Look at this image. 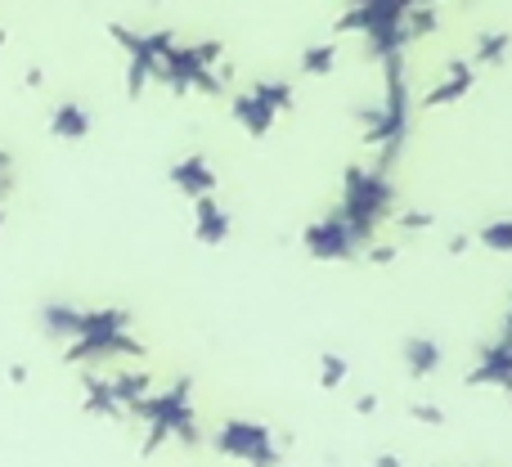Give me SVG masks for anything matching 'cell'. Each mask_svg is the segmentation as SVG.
Listing matches in <instances>:
<instances>
[{
    "label": "cell",
    "instance_id": "6",
    "mask_svg": "<svg viewBox=\"0 0 512 467\" xmlns=\"http://www.w3.org/2000/svg\"><path fill=\"white\" fill-rule=\"evenodd\" d=\"M301 243H306V252L315 256V261H346V256L360 247V238L351 234V225L342 221V216H324V221L306 225V234H301Z\"/></svg>",
    "mask_w": 512,
    "mask_h": 467
},
{
    "label": "cell",
    "instance_id": "15",
    "mask_svg": "<svg viewBox=\"0 0 512 467\" xmlns=\"http://www.w3.org/2000/svg\"><path fill=\"white\" fill-rule=\"evenodd\" d=\"M113 378V391H117V400H122V409H126V418H131V405L135 400H144L153 391V378L144 369H122V373H108Z\"/></svg>",
    "mask_w": 512,
    "mask_h": 467
},
{
    "label": "cell",
    "instance_id": "28",
    "mask_svg": "<svg viewBox=\"0 0 512 467\" xmlns=\"http://www.w3.org/2000/svg\"><path fill=\"white\" fill-rule=\"evenodd\" d=\"M373 467H400V459H396V454H378V459H373Z\"/></svg>",
    "mask_w": 512,
    "mask_h": 467
},
{
    "label": "cell",
    "instance_id": "12",
    "mask_svg": "<svg viewBox=\"0 0 512 467\" xmlns=\"http://www.w3.org/2000/svg\"><path fill=\"white\" fill-rule=\"evenodd\" d=\"M77 301H63V297H54V301H45L41 306V328H45V337H54V342H68L72 333H77Z\"/></svg>",
    "mask_w": 512,
    "mask_h": 467
},
{
    "label": "cell",
    "instance_id": "11",
    "mask_svg": "<svg viewBox=\"0 0 512 467\" xmlns=\"http://www.w3.org/2000/svg\"><path fill=\"white\" fill-rule=\"evenodd\" d=\"M274 117H279V113H274V108L265 104L261 95H252V90H248V95L234 99V122H239L243 131L252 135V140H265V135H270Z\"/></svg>",
    "mask_w": 512,
    "mask_h": 467
},
{
    "label": "cell",
    "instance_id": "30",
    "mask_svg": "<svg viewBox=\"0 0 512 467\" xmlns=\"http://www.w3.org/2000/svg\"><path fill=\"white\" fill-rule=\"evenodd\" d=\"M0 230H5V198H0Z\"/></svg>",
    "mask_w": 512,
    "mask_h": 467
},
{
    "label": "cell",
    "instance_id": "23",
    "mask_svg": "<svg viewBox=\"0 0 512 467\" xmlns=\"http://www.w3.org/2000/svg\"><path fill=\"white\" fill-rule=\"evenodd\" d=\"M369 261L373 265H391L396 261V247H369Z\"/></svg>",
    "mask_w": 512,
    "mask_h": 467
},
{
    "label": "cell",
    "instance_id": "13",
    "mask_svg": "<svg viewBox=\"0 0 512 467\" xmlns=\"http://www.w3.org/2000/svg\"><path fill=\"white\" fill-rule=\"evenodd\" d=\"M472 81H477V68H472V63H454L450 77H445L441 86H432V95H427V108H441V104H454V99H463L472 90Z\"/></svg>",
    "mask_w": 512,
    "mask_h": 467
},
{
    "label": "cell",
    "instance_id": "3",
    "mask_svg": "<svg viewBox=\"0 0 512 467\" xmlns=\"http://www.w3.org/2000/svg\"><path fill=\"white\" fill-rule=\"evenodd\" d=\"M391 198L396 189L387 185V171H364V167H351L346 171V185H342V203H337V216L351 225V234L360 238V247L373 238V225L387 216Z\"/></svg>",
    "mask_w": 512,
    "mask_h": 467
},
{
    "label": "cell",
    "instance_id": "17",
    "mask_svg": "<svg viewBox=\"0 0 512 467\" xmlns=\"http://www.w3.org/2000/svg\"><path fill=\"white\" fill-rule=\"evenodd\" d=\"M337 63V41H328V45H310V50H301V72L306 77H324L328 68Z\"/></svg>",
    "mask_w": 512,
    "mask_h": 467
},
{
    "label": "cell",
    "instance_id": "20",
    "mask_svg": "<svg viewBox=\"0 0 512 467\" xmlns=\"http://www.w3.org/2000/svg\"><path fill=\"white\" fill-rule=\"evenodd\" d=\"M319 364H324V369H319V387H324V391L342 387V382H346V360H342V355H333V351H328Z\"/></svg>",
    "mask_w": 512,
    "mask_h": 467
},
{
    "label": "cell",
    "instance_id": "14",
    "mask_svg": "<svg viewBox=\"0 0 512 467\" xmlns=\"http://www.w3.org/2000/svg\"><path fill=\"white\" fill-rule=\"evenodd\" d=\"M405 364H409V373H414V378H432V373L441 369V346H436L432 337L414 333L405 342Z\"/></svg>",
    "mask_w": 512,
    "mask_h": 467
},
{
    "label": "cell",
    "instance_id": "27",
    "mask_svg": "<svg viewBox=\"0 0 512 467\" xmlns=\"http://www.w3.org/2000/svg\"><path fill=\"white\" fill-rule=\"evenodd\" d=\"M41 81H45V72H41V68H27V72H23V86H32V90H36Z\"/></svg>",
    "mask_w": 512,
    "mask_h": 467
},
{
    "label": "cell",
    "instance_id": "21",
    "mask_svg": "<svg viewBox=\"0 0 512 467\" xmlns=\"http://www.w3.org/2000/svg\"><path fill=\"white\" fill-rule=\"evenodd\" d=\"M409 418H418V423H432V427H441V423H445V409H436V405H409Z\"/></svg>",
    "mask_w": 512,
    "mask_h": 467
},
{
    "label": "cell",
    "instance_id": "19",
    "mask_svg": "<svg viewBox=\"0 0 512 467\" xmlns=\"http://www.w3.org/2000/svg\"><path fill=\"white\" fill-rule=\"evenodd\" d=\"M504 54H508V36L504 32H490V36H481L477 54H472V68H490V63H499Z\"/></svg>",
    "mask_w": 512,
    "mask_h": 467
},
{
    "label": "cell",
    "instance_id": "2",
    "mask_svg": "<svg viewBox=\"0 0 512 467\" xmlns=\"http://www.w3.org/2000/svg\"><path fill=\"white\" fill-rule=\"evenodd\" d=\"M131 418H140V423H144L140 454H158L167 441L203 445L198 414H194V382H189V378H176L167 391H149L144 400H135Z\"/></svg>",
    "mask_w": 512,
    "mask_h": 467
},
{
    "label": "cell",
    "instance_id": "8",
    "mask_svg": "<svg viewBox=\"0 0 512 467\" xmlns=\"http://www.w3.org/2000/svg\"><path fill=\"white\" fill-rule=\"evenodd\" d=\"M230 230H234V221H230V212L216 203V194L194 198V238H198V243H203V247H221L225 238H230Z\"/></svg>",
    "mask_w": 512,
    "mask_h": 467
},
{
    "label": "cell",
    "instance_id": "9",
    "mask_svg": "<svg viewBox=\"0 0 512 467\" xmlns=\"http://www.w3.org/2000/svg\"><path fill=\"white\" fill-rule=\"evenodd\" d=\"M81 405H86V414H95V418H126V409H122V400H117V391H113V378H99V373H86L81 378Z\"/></svg>",
    "mask_w": 512,
    "mask_h": 467
},
{
    "label": "cell",
    "instance_id": "25",
    "mask_svg": "<svg viewBox=\"0 0 512 467\" xmlns=\"http://www.w3.org/2000/svg\"><path fill=\"white\" fill-rule=\"evenodd\" d=\"M468 247H472V238H468V234H454V238H450V252H454V256H463Z\"/></svg>",
    "mask_w": 512,
    "mask_h": 467
},
{
    "label": "cell",
    "instance_id": "24",
    "mask_svg": "<svg viewBox=\"0 0 512 467\" xmlns=\"http://www.w3.org/2000/svg\"><path fill=\"white\" fill-rule=\"evenodd\" d=\"M27 378H32V373H27V364H9V382H14V387H23Z\"/></svg>",
    "mask_w": 512,
    "mask_h": 467
},
{
    "label": "cell",
    "instance_id": "22",
    "mask_svg": "<svg viewBox=\"0 0 512 467\" xmlns=\"http://www.w3.org/2000/svg\"><path fill=\"white\" fill-rule=\"evenodd\" d=\"M400 230H432V216H427V212H405V216H400Z\"/></svg>",
    "mask_w": 512,
    "mask_h": 467
},
{
    "label": "cell",
    "instance_id": "7",
    "mask_svg": "<svg viewBox=\"0 0 512 467\" xmlns=\"http://www.w3.org/2000/svg\"><path fill=\"white\" fill-rule=\"evenodd\" d=\"M171 185L180 189L185 198H203V194H216V167L207 162V153H185V158L171 167Z\"/></svg>",
    "mask_w": 512,
    "mask_h": 467
},
{
    "label": "cell",
    "instance_id": "26",
    "mask_svg": "<svg viewBox=\"0 0 512 467\" xmlns=\"http://www.w3.org/2000/svg\"><path fill=\"white\" fill-rule=\"evenodd\" d=\"M355 414H378V400H373V396H360V400H355Z\"/></svg>",
    "mask_w": 512,
    "mask_h": 467
},
{
    "label": "cell",
    "instance_id": "29",
    "mask_svg": "<svg viewBox=\"0 0 512 467\" xmlns=\"http://www.w3.org/2000/svg\"><path fill=\"white\" fill-rule=\"evenodd\" d=\"M9 167H14V158H9V153L0 149V176H9Z\"/></svg>",
    "mask_w": 512,
    "mask_h": 467
},
{
    "label": "cell",
    "instance_id": "16",
    "mask_svg": "<svg viewBox=\"0 0 512 467\" xmlns=\"http://www.w3.org/2000/svg\"><path fill=\"white\" fill-rule=\"evenodd\" d=\"M252 95H261L265 104L274 108V113H288V108H292V99H297V95H292V86H288V81H279V77H265V81H256V86H252Z\"/></svg>",
    "mask_w": 512,
    "mask_h": 467
},
{
    "label": "cell",
    "instance_id": "1",
    "mask_svg": "<svg viewBox=\"0 0 512 467\" xmlns=\"http://www.w3.org/2000/svg\"><path fill=\"white\" fill-rule=\"evenodd\" d=\"M144 342L131 333V310L122 306H81L77 333L63 342V364H108L140 360Z\"/></svg>",
    "mask_w": 512,
    "mask_h": 467
},
{
    "label": "cell",
    "instance_id": "5",
    "mask_svg": "<svg viewBox=\"0 0 512 467\" xmlns=\"http://www.w3.org/2000/svg\"><path fill=\"white\" fill-rule=\"evenodd\" d=\"M212 445L225 459H239L248 467H279L288 436H274L270 427L252 423V418H230V423H221V432L212 436Z\"/></svg>",
    "mask_w": 512,
    "mask_h": 467
},
{
    "label": "cell",
    "instance_id": "18",
    "mask_svg": "<svg viewBox=\"0 0 512 467\" xmlns=\"http://www.w3.org/2000/svg\"><path fill=\"white\" fill-rule=\"evenodd\" d=\"M477 238H481V247H490V252H512V221H508V216L486 221Z\"/></svg>",
    "mask_w": 512,
    "mask_h": 467
},
{
    "label": "cell",
    "instance_id": "10",
    "mask_svg": "<svg viewBox=\"0 0 512 467\" xmlns=\"http://www.w3.org/2000/svg\"><path fill=\"white\" fill-rule=\"evenodd\" d=\"M90 113L77 104V99H63V104H54L50 108V135L54 140H68V144H77V140H86L90 135Z\"/></svg>",
    "mask_w": 512,
    "mask_h": 467
},
{
    "label": "cell",
    "instance_id": "4",
    "mask_svg": "<svg viewBox=\"0 0 512 467\" xmlns=\"http://www.w3.org/2000/svg\"><path fill=\"white\" fill-rule=\"evenodd\" d=\"M108 36L126 50V95L140 99L144 86L158 81V68L176 45V32H135L126 23H108Z\"/></svg>",
    "mask_w": 512,
    "mask_h": 467
}]
</instances>
